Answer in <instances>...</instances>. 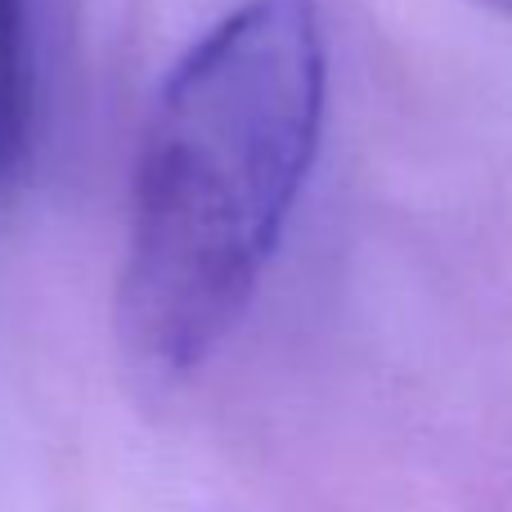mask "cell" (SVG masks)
Returning a JSON list of instances; mask_svg holds the SVG:
<instances>
[{
	"label": "cell",
	"instance_id": "cell-1",
	"mask_svg": "<svg viewBox=\"0 0 512 512\" xmlns=\"http://www.w3.org/2000/svg\"><path fill=\"white\" fill-rule=\"evenodd\" d=\"M315 0H243L171 68L135 158L117 342L144 382L198 373L248 315L319 158Z\"/></svg>",
	"mask_w": 512,
	"mask_h": 512
},
{
	"label": "cell",
	"instance_id": "cell-2",
	"mask_svg": "<svg viewBox=\"0 0 512 512\" xmlns=\"http://www.w3.org/2000/svg\"><path fill=\"white\" fill-rule=\"evenodd\" d=\"M36 135V41L32 5L0 0V198L23 180Z\"/></svg>",
	"mask_w": 512,
	"mask_h": 512
},
{
	"label": "cell",
	"instance_id": "cell-3",
	"mask_svg": "<svg viewBox=\"0 0 512 512\" xmlns=\"http://www.w3.org/2000/svg\"><path fill=\"white\" fill-rule=\"evenodd\" d=\"M486 5H490V9H499V14H508V18H512V0H486Z\"/></svg>",
	"mask_w": 512,
	"mask_h": 512
}]
</instances>
